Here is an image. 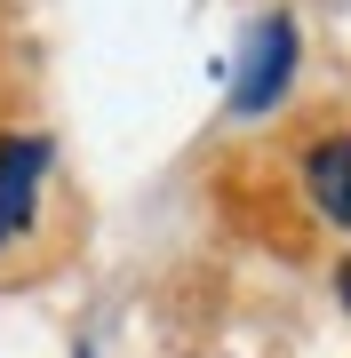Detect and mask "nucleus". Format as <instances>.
Segmentation results:
<instances>
[{
	"label": "nucleus",
	"mask_w": 351,
	"mask_h": 358,
	"mask_svg": "<svg viewBox=\"0 0 351 358\" xmlns=\"http://www.w3.org/2000/svg\"><path fill=\"white\" fill-rule=\"evenodd\" d=\"M40 159H48V143H40V136L0 143V247H8L16 231L32 223V199H40Z\"/></svg>",
	"instance_id": "2"
},
{
	"label": "nucleus",
	"mask_w": 351,
	"mask_h": 358,
	"mask_svg": "<svg viewBox=\"0 0 351 358\" xmlns=\"http://www.w3.org/2000/svg\"><path fill=\"white\" fill-rule=\"evenodd\" d=\"M303 183H312V199H319V215L351 231V136H327L303 152Z\"/></svg>",
	"instance_id": "3"
},
{
	"label": "nucleus",
	"mask_w": 351,
	"mask_h": 358,
	"mask_svg": "<svg viewBox=\"0 0 351 358\" xmlns=\"http://www.w3.org/2000/svg\"><path fill=\"white\" fill-rule=\"evenodd\" d=\"M287 72H296V16H263L256 32H247V64L232 80V112H272L280 88H287Z\"/></svg>",
	"instance_id": "1"
},
{
	"label": "nucleus",
	"mask_w": 351,
	"mask_h": 358,
	"mask_svg": "<svg viewBox=\"0 0 351 358\" xmlns=\"http://www.w3.org/2000/svg\"><path fill=\"white\" fill-rule=\"evenodd\" d=\"M336 294H343V303H351V263H343V271H336Z\"/></svg>",
	"instance_id": "4"
}]
</instances>
